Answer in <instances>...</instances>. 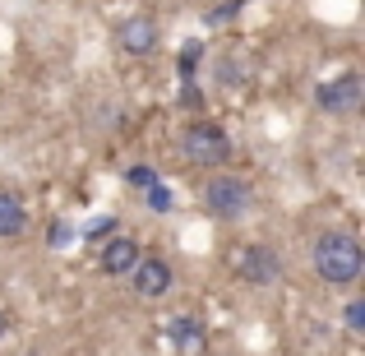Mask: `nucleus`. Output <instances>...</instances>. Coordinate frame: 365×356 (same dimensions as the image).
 I'll return each instance as SVG.
<instances>
[{
	"label": "nucleus",
	"instance_id": "nucleus-1",
	"mask_svg": "<svg viewBox=\"0 0 365 356\" xmlns=\"http://www.w3.org/2000/svg\"><path fill=\"white\" fill-rule=\"evenodd\" d=\"M310 259H314V273H319L329 287H351L361 278V268H365L361 240L347 236V232H324L319 240H314Z\"/></svg>",
	"mask_w": 365,
	"mask_h": 356
},
{
	"label": "nucleus",
	"instance_id": "nucleus-2",
	"mask_svg": "<svg viewBox=\"0 0 365 356\" xmlns=\"http://www.w3.org/2000/svg\"><path fill=\"white\" fill-rule=\"evenodd\" d=\"M180 153H185L195 167H222V162H232V139H227L217 125L199 121V125H185V130H180Z\"/></svg>",
	"mask_w": 365,
	"mask_h": 356
},
{
	"label": "nucleus",
	"instance_id": "nucleus-3",
	"mask_svg": "<svg viewBox=\"0 0 365 356\" xmlns=\"http://www.w3.org/2000/svg\"><path fill=\"white\" fill-rule=\"evenodd\" d=\"M250 204H255L250 180L227 176V171H217V176L204 180V208L213 218H241V213H250Z\"/></svg>",
	"mask_w": 365,
	"mask_h": 356
},
{
	"label": "nucleus",
	"instance_id": "nucleus-4",
	"mask_svg": "<svg viewBox=\"0 0 365 356\" xmlns=\"http://www.w3.org/2000/svg\"><path fill=\"white\" fill-rule=\"evenodd\" d=\"M361 102H365L361 74H338L319 88V111H329V116H356Z\"/></svg>",
	"mask_w": 365,
	"mask_h": 356
},
{
	"label": "nucleus",
	"instance_id": "nucleus-5",
	"mask_svg": "<svg viewBox=\"0 0 365 356\" xmlns=\"http://www.w3.org/2000/svg\"><path fill=\"white\" fill-rule=\"evenodd\" d=\"M241 278L255 287H273L277 278H282V259H277V250L268 245H250L241 255Z\"/></svg>",
	"mask_w": 365,
	"mask_h": 356
},
{
	"label": "nucleus",
	"instance_id": "nucleus-6",
	"mask_svg": "<svg viewBox=\"0 0 365 356\" xmlns=\"http://www.w3.org/2000/svg\"><path fill=\"white\" fill-rule=\"evenodd\" d=\"M116 37H120V51H130V56H153L158 51V24H153L148 14L125 19L116 28Z\"/></svg>",
	"mask_w": 365,
	"mask_h": 356
},
{
	"label": "nucleus",
	"instance_id": "nucleus-7",
	"mask_svg": "<svg viewBox=\"0 0 365 356\" xmlns=\"http://www.w3.org/2000/svg\"><path fill=\"white\" fill-rule=\"evenodd\" d=\"M139 245H134L130 236H116V240H107V245L98 250V268L107 278H125V273H134V264H139Z\"/></svg>",
	"mask_w": 365,
	"mask_h": 356
},
{
	"label": "nucleus",
	"instance_id": "nucleus-8",
	"mask_svg": "<svg viewBox=\"0 0 365 356\" xmlns=\"http://www.w3.org/2000/svg\"><path fill=\"white\" fill-rule=\"evenodd\" d=\"M134 292L139 296H167V287H171V264L167 259H158V255H148V259H139L134 264Z\"/></svg>",
	"mask_w": 365,
	"mask_h": 356
},
{
	"label": "nucleus",
	"instance_id": "nucleus-9",
	"mask_svg": "<svg viewBox=\"0 0 365 356\" xmlns=\"http://www.w3.org/2000/svg\"><path fill=\"white\" fill-rule=\"evenodd\" d=\"M24 227H28V213H24V204H19V195L0 190V240H14Z\"/></svg>",
	"mask_w": 365,
	"mask_h": 356
},
{
	"label": "nucleus",
	"instance_id": "nucleus-10",
	"mask_svg": "<svg viewBox=\"0 0 365 356\" xmlns=\"http://www.w3.org/2000/svg\"><path fill=\"white\" fill-rule=\"evenodd\" d=\"M171 342H176L180 352L199 347V324L195 320H171Z\"/></svg>",
	"mask_w": 365,
	"mask_h": 356
},
{
	"label": "nucleus",
	"instance_id": "nucleus-11",
	"mask_svg": "<svg viewBox=\"0 0 365 356\" xmlns=\"http://www.w3.org/2000/svg\"><path fill=\"white\" fill-rule=\"evenodd\" d=\"M125 180H130L134 190H143V195H148V190L158 185V171H153V167H130V171H125Z\"/></svg>",
	"mask_w": 365,
	"mask_h": 356
},
{
	"label": "nucleus",
	"instance_id": "nucleus-12",
	"mask_svg": "<svg viewBox=\"0 0 365 356\" xmlns=\"http://www.w3.org/2000/svg\"><path fill=\"white\" fill-rule=\"evenodd\" d=\"M241 5H245V0H227L222 9H208L204 19H208V24H222V19H232V14H236V9H241Z\"/></svg>",
	"mask_w": 365,
	"mask_h": 356
},
{
	"label": "nucleus",
	"instance_id": "nucleus-13",
	"mask_svg": "<svg viewBox=\"0 0 365 356\" xmlns=\"http://www.w3.org/2000/svg\"><path fill=\"white\" fill-rule=\"evenodd\" d=\"M347 329H351V333H361V329H365V305H361V301H351V305H347Z\"/></svg>",
	"mask_w": 365,
	"mask_h": 356
},
{
	"label": "nucleus",
	"instance_id": "nucleus-14",
	"mask_svg": "<svg viewBox=\"0 0 365 356\" xmlns=\"http://www.w3.org/2000/svg\"><path fill=\"white\" fill-rule=\"evenodd\" d=\"M107 232H116V218H111V213H107V218H93L88 236H93V240H102V236H107Z\"/></svg>",
	"mask_w": 365,
	"mask_h": 356
},
{
	"label": "nucleus",
	"instance_id": "nucleus-15",
	"mask_svg": "<svg viewBox=\"0 0 365 356\" xmlns=\"http://www.w3.org/2000/svg\"><path fill=\"white\" fill-rule=\"evenodd\" d=\"M65 240H74V227L70 223H56L51 227V245H65Z\"/></svg>",
	"mask_w": 365,
	"mask_h": 356
},
{
	"label": "nucleus",
	"instance_id": "nucleus-16",
	"mask_svg": "<svg viewBox=\"0 0 365 356\" xmlns=\"http://www.w3.org/2000/svg\"><path fill=\"white\" fill-rule=\"evenodd\" d=\"M148 204H153V208H167V204H171V195H167L162 185H153V190H148Z\"/></svg>",
	"mask_w": 365,
	"mask_h": 356
},
{
	"label": "nucleus",
	"instance_id": "nucleus-17",
	"mask_svg": "<svg viewBox=\"0 0 365 356\" xmlns=\"http://www.w3.org/2000/svg\"><path fill=\"white\" fill-rule=\"evenodd\" d=\"M0 338H5V315H0Z\"/></svg>",
	"mask_w": 365,
	"mask_h": 356
}]
</instances>
